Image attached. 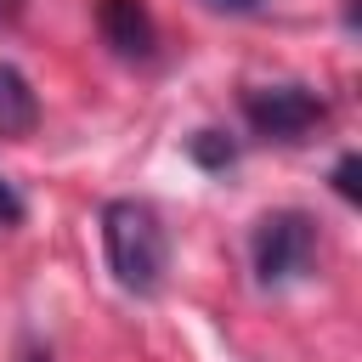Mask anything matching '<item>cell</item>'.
<instances>
[{
	"mask_svg": "<svg viewBox=\"0 0 362 362\" xmlns=\"http://www.w3.org/2000/svg\"><path fill=\"white\" fill-rule=\"evenodd\" d=\"M243 119L266 141H300L328 119V102L311 85H294V79L288 85H249L243 90Z\"/></svg>",
	"mask_w": 362,
	"mask_h": 362,
	"instance_id": "3957f363",
	"label": "cell"
},
{
	"mask_svg": "<svg viewBox=\"0 0 362 362\" xmlns=\"http://www.w3.org/2000/svg\"><path fill=\"white\" fill-rule=\"evenodd\" d=\"M192 158L204 164V170H232V158H238V147L221 136V130H198L192 136Z\"/></svg>",
	"mask_w": 362,
	"mask_h": 362,
	"instance_id": "8992f818",
	"label": "cell"
},
{
	"mask_svg": "<svg viewBox=\"0 0 362 362\" xmlns=\"http://www.w3.org/2000/svg\"><path fill=\"white\" fill-rule=\"evenodd\" d=\"M209 11H232V17H249V11H260V0H204Z\"/></svg>",
	"mask_w": 362,
	"mask_h": 362,
	"instance_id": "9c48e42d",
	"label": "cell"
},
{
	"mask_svg": "<svg viewBox=\"0 0 362 362\" xmlns=\"http://www.w3.org/2000/svg\"><path fill=\"white\" fill-rule=\"evenodd\" d=\"M249 260L266 288H283L317 266V221L305 209H272L249 232Z\"/></svg>",
	"mask_w": 362,
	"mask_h": 362,
	"instance_id": "7a4b0ae2",
	"label": "cell"
},
{
	"mask_svg": "<svg viewBox=\"0 0 362 362\" xmlns=\"http://www.w3.org/2000/svg\"><path fill=\"white\" fill-rule=\"evenodd\" d=\"M34 124H40V96L28 85V74L0 62V141H23Z\"/></svg>",
	"mask_w": 362,
	"mask_h": 362,
	"instance_id": "5b68a950",
	"label": "cell"
},
{
	"mask_svg": "<svg viewBox=\"0 0 362 362\" xmlns=\"http://www.w3.org/2000/svg\"><path fill=\"white\" fill-rule=\"evenodd\" d=\"M17 17V0H0V23H11Z\"/></svg>",
	"mask_w": 362,
	"mask_h": 362,
	"instance_id": "8fae6325",
	"label": "cell"
},
{
	"mask_svg": "<svg viewBox=\"0 0 362 362\" xmlns=\"http://www.w3.org/2000/svg\"><path fill=\"white\" fill-rule=\"evenodd\" d=\"M23 362H51V351H40V345H28V351H23Z\"/></svg>",
	"mask_w": 362,
	"mask_h": 362,
	"instance_id": "30bf717a",
	"label": "cell"
},
{
	"mask_svg": "<svg viewBox=\"0 0 362 362\" xmlns=\"http://www.w3.org/2000/svg\"><path fill=\"white\" fill-rule=\"evenodd\" d=\"M96 28L113 45V57H124V62H147L158 51V23H153L147 0H96Z\"/></svg>",
	"mask_w": 362,
	"mask_h": 362,
	"instance_id": "277c9868",
	"label": "cell"
},
{
	"mask_svg": "<svg viewBox=\"0 0 362 362\" xmlns=\"http://www.w3.org/2000/svg\"><path fill=\"white\" fill-rule=\"evenodd\" d=\"M334 192H339L345 204H356V153H345V158L334 164Z\"/></svg>",
	"mask_w": 362,
	"mask_h": 362,
	"instance_id": "52a82bcc",
	"label": "cell"
},
{
	"mask_svg": "<svg viewBox=\"0 0 362 362\" xmlns=\"http://www.w3.org/2000/svg\"><path fill=\"white\" fill-rule=\"evenodd\" d=\"M23 215H28V204L17 198L11 181H0V226H23Z\"/></svg>",
	"mask_w": 362,
	"mask_h": 362,
	"instance_id": "ba28073f",
	"label": "cell"
},
{
	"mask_svg": "<svg viewBox=\"0 0 362 362\" xmlns=\"http://www.w3.org/2000/svg\"><path fill=\"white\" fill-rule=\"evenodd\" d=\"M102 255L124 294H141V300L158 294L164 272H170V238H164V221L153 215V204H141V198L102 204Z\"/></svg>",
	"mask_w": 362,
	"mask_h": 362,
	"instance_id": "6da1fadb",
	"label": "cell"
}]
</instances>
